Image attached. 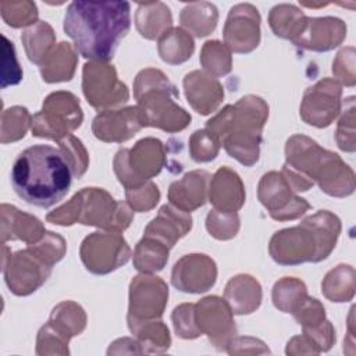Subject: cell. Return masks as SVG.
Here are the masks:
<instances>
[{
	"mask_svg": "<svg viewBox=\"0 0 356 356\" xmlns=\"http://www.w3.org/2000/svg\"><path fill=\"white\" fill-rule=\"evenodd\" d=\"M129 28L128 1H72L64 15V32L74 40L78 53L100 63L113 58Z\"/></svg>",
	"mask_w": 356,
	"mask_h": 356,
	"instance_id": "obj_1",
	"label": "cell"
},
{
	"mask_svg": "<svg viewBox=\"0 0 356 356\" xmlns=\"http://www.w3.org/2000/svg\"><path fill=\"white\" fill-rule=\"evenodd\" d=\"M74 171L63 149L33 145L22 150L11 170L15 193L29 204L47 209L70 191Z\"/></svg>",
	"mask_w": 356,
	"mask_h": 356,
	"instance_id": "obj_2",
	"label": "cell"
},
{
	"mask_svg": "<svg viewBox=\"0 0 356 356\" xmlns=\"http://www.w3.org/2000/svg\"><path fill=\"white\" fill-rule=\"evenodd\" d=\"M268 115V107L256 96L242 97L235 106L224 107L207 121L206 129L217 140H222L225 150L245 165L259 160L261 128Z\"/></svg>",
	"mask_w": 356,
	"mask_h": 356,
	"instance_id": "obj_3",
	"label": "cell"
},
{
	"mask_svg": "<svg viewBox=\"0 0 356 356\" xmlns=\"http://www.w3.org/2000/svg\"><path fill=\"white\" fill-rule=\"evenodd\" d=\"M339 232V220L328 211L307 217L299 227L275 232L270 242L271 257L280 264L324 260Z\"/></svg>",
	"mask_w": 356,
	"mask_h": 356,
	"instance_id": "obj_4",
	"label": "cell"
},
{
	"mask_svg": "<svg viewBox=\"0 0 356 356\" xmlns=\"http://www.w3.org/2000/svg\"><path fill=\"white\" fill-rule=\"evenodd\" d=\"M64 239L53 232L44 234V239L28 249L19 250L3 261V274L10 291L18 296L35 292L50 275L51 266L63 259Z\"/></svg>",
	"mask_w": 356,
	"mask_h": 356,
	"instance_id": "obj_5",
	"label": "cell"
},
{
	"mask_svg": "<svg viewBox=\"0 0 356 356\" xmlns=\"http://www.w3.org/2000/svg\"><path fill=\"white\" fill-rule=\"evenodd\" d=\"M134 89L146 125L175 132L184 129L191 122V115L174 103L178 92L161 71H140Z\"/></svg>",
	"mask_w": 356,
	"mask_h": 356,
	"instance_id": "obj_6",
	"label": "cell"
},
{
	"mask_svg": "<svg viewBox=\"0 0 356 356\" xmlns=\"http://www.w3.org/2000/svg\"><path fill=\"white\" fill-rule=\"evenodd\" d=\"M131 220L129 209L99 188H83L68 203L47 214V221L58 225H71L78 221L115 231H124Z\"/></svg>",
	"mask_w": 356,
	"mask_h": 356,
	"instance_id": "obj_7",
	"label": "cell"
},
{
	"mask_svg": "<svg viewBox=\"0 0 356 356\" xmlns=\"http://www.w3.org/2000/svg\"><path fill=\"white\" fill-rule=\"evenodd\" d=\"M78 99L70 92H54L43 102V108L32 118V135L60 140L82 122Z\"/></svg>",
	"mask_w": 356,
	"mask_h": 356,
	"instance_id": "obj_8",
	"label": "cell"
},
{
	"mask_svg": "<svg viewBox=\"0 0 356 356\" xmlns=\"http://www.w3.org/2000/svg\"><path fill=\"white\" fill-rule=\"evenodd\" d=\"M83 93L96 108L117 106L128 100L127 86L117 79L113 65L92 61L83 65Z\"/></svg>",
	"mask_w": 356,
	"mask_h": 356,
	"instance_id": "obj_9",
	"label": "cell"
},
{
	"mask_svg": "<svg viewBox=\"0 0 356 356\" xmlns=\"http://www.w3.org/2000/svg\"><path fill=\"white\" fill-rule=\"evenodd\" d=\"M115 160L131 167L120 179L128 188L139 186L146 179L159 174L164 164L163 146L159 139L146 138L139 140L131 150L121 149L115 154Z\"/></svg>",
	"mask_w": 356,
	"mask_h": 356,
	"instance_id": "obj_10",
	"label": "cell"
},
{
	"mask_svg": "<svg viewBox=\"0 0 356 356\" xmlns=\"http://www.w3.org/2000/svg\"><path fill=\"white\" fill-rule=\"evenodd\" d=\"M259 199L275 220H292L309 209L305 199L291 193V185L282 172L271 171L263 175L259 185Z\"/></svg>",
	"mask_w": 356,
	"mask_h": 356,
	"instance_id": "obj_11",
	"label": "cell"
},
{
	"mask_svg": "<svg viewBox=\"0 0 356 356\" xmlns=\"http://www.w3.org/2000/svg\"><path fill=\"white\" fill-rule=\"evenodd\" d=\"M93 263H90L86 270L93 274H107L121 264H125L129 259L131 250L125 239L117 234H100L95 232L86 236L81 246L82 261L100 254Z\"/></svg>",
	"mask_w": 356,
	"mask_h": 356,
	"instance_id": "obj_12",
	"label": "cell"
},
{
	"mask_svg": "<svg viewBox=\"0 0 356 356\" xmlns=\"http://www.w3.org/2000/svg\"><path fill=\"white\" fill-rule=\"evenodd\" d=\"M225 43L236 53H249L260 42V14L249 3L231 7L224 26Z\"/></svg>",
	"mask_w": 356,
	"mask_h": 356,
	"instance_id": "obj_13",
	"label": "cell"
},
{
	"mask_svg": "<svg viewBox=\"0 0 356 356\" xmlns=\"http://www.w3.org/2000/svg\"><path fill=\"white\" fill-rule=\"evenodd\" d=\"M341 86L335 81L324 79L309 88L300 107L302 118L318 128L331 124L339 111Z\"/></svg>",
	"mask_w": 356,
	"mask_h": 356,
	"instance_id": "obj_14",
	"label": "cell"
},
{
	"mask_svg": "<svg viewBox=\"0 0 356 356\" xmlns=\"http://www.w3.org/2000/svg\"><path fill=\"white\" fill-rule=\"evenodd\" d=\"M167 298L168 288L159 277H135L131 282L128 318L161 316Z\"/></svg>",
	"mask_w": 356,
	"mask_h": 356,
	"instance_id": "obj_15",
	"label": "cell"
},
{
	"mask_svg": "<svg viewBox=\"0 0 356 356\" xmlns=\"http://www.w3.org/2000/svg\"><path fill=\"white\" fill-rule=\"evenodd\" d=\"M217 268L206 254H188L175 263L172 285L182 292L200 293L214 285Z\"/></svg>",
	"mask_w": 356,
	"mask_h": 356,
	"instance_id": "obj_16",
	"label": "cell"
},
{
	"mask_svg": "<svg viewBox=\"0 0 356 356\" xmlns=\"http://www.w3.org/2000/svg\"><path fill=\"white\" fill-rule=\"evenodd\" d=\"M142 127H146V122L139 107L103 111L93 120L95 136L104 142H124Z\"/></svg>",
	"mask_w": 356,
	"mask_h": 356,
	"instance_id": "obj_17",
	"label": "cell"
},
{
	"mask_svg": "<svg viewBox=\"0 0 356 356\" xmlns=\"http://www.w3.org/2000/svg\"><path fill=\"white\" fill-rule=\"evenodd\" d=\"M185 93L191 106L199 114H210L222 100V86L214 78H210L204 72L193 71L184 79Z\"/></svg>",
	"mask_w": 356,
	"mask_h": 356,
	"instance_id": "obj_18",
	"label": "cell"
},
{
	"mask_svg": "<svg viewBox=\"0 0 356 356\" xmlns=\"http://www.w3.org/2000/svg\"><path fill=\"white\" fill-rule=\"evenodd\" d=\"M342 28H346V26L339 18H332V17L307 18V25L303 33L293 43L309 50L325 51L332 47H337L346 35V32H334V33H327V32L338 31Z\"/></svg>",
	"mask_w": 356,
	"mask_h": 356,
	"instance_id": "obj_19",
	"label": "cell"
},
{
	"mask_svg": "<svg viewBox=\"0 0 356 356\" xmlns=\"http://www.w3.org/2000/svg\"><path fill=\"white\" fill-rule=\"evenodd\" d=\"M245 200L242 182L236 172L222 167L220 168L210 184V202L220 211H236Z\"/></svg>",
	"mask_w": 356,
	"mask_h": 356,
	"instance_id": "obj_20",
	"label": "cell"
},
{
	"mask_svg": "<svg viewBox=\"0 0 356 356\" xmlns=\"http://www.w3.org/2000/svg\"><path fill=\"white\" fill-rule=\"evenodd\" d=\"M44 234L42 222L26 213L19 211L14 206L1 204V241L22 239L33 245Z\"/></svg>",
	"mask_w": 356,
	"mask_h": 356,
	"instance_id": "obj_21",
	"label": "cell"
},
{
	"mask_svg": "<svg viewBox=\"0 0 356 356\" xmlns=\"http://www.w3.org/2000/svg\"><path fill=\"white\" fill-rule=\"evenodd\" d=\"M210 178L206 171L188 172L181 181L170 186L168 197L182 211H192L206 203V184Z\"/></svg>",
	"mask_w": 356,
	"mask_h": 356,
	"instance_id": "obj_22",
	"label": "cell"
},
{
	"mask_svg": "<svg viewBox=\"0 0 356 356\" xmlns=\"http://www.w3.org/2000/svg\"><path fill=\"white\" fill-rule=\"evenodd\" d=\"M192 227V218L185 211H177L171 206H163L159 216L147 225L145 236L160 238L167 248L174 246L177 239L184 236Z\"/></svg>",
	"mask_w": 356,
	"mask_h": 356,
	"instance_id": "obj_23",
	"label": "cell"
},
{
	"mask_svg": "<svg viewBox=\"0 0 356 356\" xmlns=\"http://www.w3.org/2000/svg\"><path fill=\"white\" fill-rule=\"evenodd\" d=\"M136 28L143 38L156 39L163 35L172 24L170 8L161 1L139 3L136 15Z\"/></svg>",
	"mask_w": 356,
	"mask_h": 356,
	"instance_id": "obj_24",
	"label": "cell"
},
{
	"mask_svg": "<svg viewBox=\"0 0 356 356\" xmlns=\"http://www.w3.org/2000/svg\"><path fill=\"white\" fill-rule=\"evenodd\" d=\"M76 57L72 46L61 42L40 64V74L46 82L70 81L74 75Z\"/></svg>",
	"mask_w": 356,
	"mask_h": 356,
	"instance_id": "obj_25",
	"label": "cell"
},
{
	"mask_svg": "<svg viewBox=\"0 0 356 356\" xmlns=\"http://www.w3.org/2000/svg\"><path fill=\"white\" fill-rule=\"evenodd\" d=\"M268 22L277 36L295 42L303 33L307 18L302 10L292 4H278L271 8Z\"/></svg>",
	"mask_w": 356,
	"mask_h": 356,
	"instance_id": "obj_26",
	"label": "cell"
},
{
	"mask_svg": "<svg viewBox=\"0 0 356 356\" xmlns=\"http://www.w3.org/2000/svg\"><path fill=\"white\" fill-rule=\"evenodd\" d=\"M181 24L197 38L214 31L218 19L217 7L209 1H195L186 4L181 11Z\"/></svg>",
	"mask_w": 356,
	"mask_h": 356,
	"instance_id": "obj_27",
	"label": "cell"
},
{
	"mask_svg": "<svg viewBox=\"0 0 356 356\" xmlns=\"http://www.w3.org/2000/svg\"><path fill=\"white\" fill-rule=\"evenodd\" d=\"M195 43L188 32L181 28L167 29L159 40V53L168 64H181L191 58Z\"/></svg>",
	"mask_w": 356,
	"mask_h": 356,
	"instance_id": "obj_28",
	"label": "cell"
},
{
	"mask_svg": "<svg viewBox=\"0 0 356 356\" xmlns=\"http://www.w3.org/2000/svg\"><path fill=\"white\" fill-rule=\"evenodd\" d=\"M21 40L25 46L28 58L35 64H42L47 57L49 50L54 42V32L44 21H38L32 28L24 31Z\"/></svg>",
	"mask_w": 356,
	"mask_h": 356,
	"instance_id": "obj_29",
	"label": "cell"
},
{
	"mask_svg": "<svg viewBox=\"0 0 356 356\" xmlns=\"http://www.w3.org/2000/svg\"><path fill=\"white\" fill-rule=\"evenodd\" d=\"M245 291H242V281H241V275L232 278L225 289V298L228 299V302L232 306L234 313L238 314H243L245 313V305H243V298L248 299V302L250 303V306L253 309H257L260 305V299H261V291H260V285L257 281H254L252 277L246 275V281H245Z\"/></svg>",
	"mask_w": 356,
	"mask_h": 356,
	"instance_id": "obj_30",
	"label": "cell"
},
{
	"mask_svg": "<svg viewBox=\"0 0 356 356\" xmlns=\"http://www.w3.org/2000/svg\"><path fill=\"white\" fill-rule=\"evenodd\" d=\"M168 259V248L164 243L154 242V239L145 236L136 246L134 263L140 271H159L164 267Z\"/></svg>",
	"mask_w": 356,
	"mask_h": 356,
	"instance_id": "obj_31",
	"label": "cell"
},
{
	"mask_svg": "<svg viewBox=\"0 0 356 356\" xmlns=\"http://www.w3.org/2000/svg\"><path fill=\"white\" fill-rule=\"evenodd\" d=\"M31 115L25 107H11L1 115V143L14 142L25 136L29 128Z\"/></svg>",
	"mask_w": 356,
	"mask_h": 356,
	"instance_id": "obj_32",
	"label": "cell"
},
{
	"mask_svg": "<svg viewBox=\"0 0 356 356\" xmlns=\"http://www.w3.org/2000/svg\"><path fill=\"white\" fill-rule=\"evenodd\" d=\"M0 11L6 24L13 28L35 24L38 18V8L32 1H1Z\"/></svg>",
	"mask_w": 356,
	"mask_h": 356,
	"instance_id": "obj_33",
	"label": "cell"
},
{
	"mask_svg": "<svg viewBox=\"0 0 356 356\" xmlns=\"http://www.w3.org/2000/svg\"><path fill=\"white\" fill-rule=\"evenodd\" d=\"M200 61L214 75H225L231 71V57L225 46L218 40H209L202 49Z\"/></svg>",
	"mask_w": 356,
	"mask_h": 356,
	"instance_id": "obj_34",
	"label": "cell"
},
{
	"mask_svg": "<svg viewBox=\"0 0 356 356\" xmlns=\"http://www.w3.org/2000/svg\"><path fill=\"white\" fill-rule=\"evenodd\" d=\"M218 140L207 129L196 131L191 138V154L195 161H210L218 153Z\"/></svg>",
	"mask_w": 356,
	"mask_h": 356,
	"instance_id": "obj_35",
	"label": "cell"
},
{
	"mask_svg": "<svg viewBox=\"0 0 356 356\" xmlns=\"http://www.w3.org/2000/svg\"><path fill=\"white\" fill-rule=\"evenodd\" d=\"M292 298L295 299L306 298V286L302 281H298L293 278H284L274 285L273 299H274L275 307L286 313L289 299Z\"/></svg>",
	"mask_w": 356,
	"mask_h": 356,
	"instance_id": "obj_36",
	"label": "cell"
},
{
	"mask_svg": "<svg viewBox=\"0 0 356 356\" xmlns=\"http://www.w3.org/2000/svg\"><path fill=\"white\" fill-rule=\"evenodd\" d=\"M3 38V78L1 88L8 85H17L22 79V71L15 58V49L13 42H10L4 35Z\"/></svg>",
	"mask_w": 356,
	"mask_h": 356,
	"instance_id": "obj_37",
	"label": "cell"
},
{
	"mask_svg": "<svg viewBox=\"0 0 356 356\" xmlns=\"http://www.w3.org/2000/svg\"><path fill=\"white\" fill-rule=\"evenodd\" d=\"M127 197L129 204L138 211H147L152 209L160 197L159 188L154 184H147L143 186H135L127 189Z\"/></svg>",
	"mask_w": 356,
	"mask_h": 356,
	"instance_id": "obj_38",
	"label": "cell"
},
{
	"mask_svg": "<svg viewBox=\"0 0 356 356\" xmlns=\"http://www.w3.org/2000/svg\"><path fill=\"white\" fill-rule=\"evenodd\" d=\"M60 145H61L60 149H63V152L65 153L67 159L71 163L74 177L79 178L86 171V167H88V156L81 140H78L74 136H70L65 140H61Z\"/></svg>",
	"mask_w": 356,
	"mask_h": 356,
	"instance_id": "obj_39",
	"label": "cell"
},
{
	"mask_svg": "<svg viewBox=\"0 0 356 356\" xmlns=\"http://www.w3.org/2000/svg\"><path fill=\"white\" fill-rule=\"evenodd\" d=\"M193 307H195L193 305L185 303L174 309L172 320H174L175 331H177V335L182 338H196L197 335H200L199 330H196L192 324H188V321L192 320V316L195 312Z\"/></svg>",
	"mask_w": 356,
	"mask_h": 356,
	"instance_id": "obj_40",
	"label": "cell"
},
{
	"mask_svg": "<svg viewBox=\"0 0 356 356\" xmlns=\"http://www.w3.org/2000/svg\"><path fill=\"white\" fill-rule=\"evenodd\" d=\"M221 213L218 210H213L207 216V222L206 227L210 232L217 239H229L236 235V231L239 228V220L231 221L228 224H221Z\"/></svg>",
	"mask_w": 356,
	"mask_h": 356,
	"instance_id": "obj_41",
	"label": "cell"
}]
</instances>
